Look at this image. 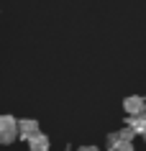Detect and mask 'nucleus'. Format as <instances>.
Masks as SVG:
<instances>
[{
  "label": "nucleus",
  "mask_w": 146,
  "mask_h": 151,
  "mask_svg": "<svg viewBox=\"0 0 146 151\" xmlns=\"http://www.w3.org/2000/svg\"><path fill=\"white\" fill-rule=\"evenodd\" d=\"M133 138H136V133L131 128H121V131L108 136V151H136Z\"/></svg>",
  "instance_id": "nucleus-1"
},
{
  "label": "nucleus",
  "mask_w": 146,
  "mask_h": 151,
  "mask_svg": "<svg viewBox=\"0 0 146 151\" xmlns=\"http://www.w3.org/2000/svg\"><path fill=\"white\" fill-rule=\"evenodd\" d=\"M18 138V118L0 115V143H13Z\"/></svg>",
  "instance_id": "nucleus-2"
},
{
  "label": "nucleus",
  "mask_w": 146,
  "mask_h": 151,
  "mask_svg": "<svg viewBox=\"0 0 146 151\" xmlns=\"http://www.w3.org/2000/svg\"><path fill=\"white\" fill-rule=\"evenodd\" d=\"M123 110H126V115L146 113V97L144 95H128L126 100H123Z\"/></svg>",
  "instance_id": "nucleus-3"
},
{
  "label": "nucleus",
  "mask_w": 146,
  "mask_h": 151,
  "mask_svg": "<svg viewBox=\"0 0 146 151\" xmlns=\"http://www.w3.org/2000/svg\"><path fill=\"white\" fill-rule=\"evenodd\" d=\"M39 131H41L39 120H33V118H21V120H18V138L28 141V138H31V136H36Z\"/></svg>",
  "instance_id": "nucleus-4"
},
{
  "label": "nucleus",
  "mask_w": 146,
  "mask_h": 151,
  "mask_svg": "<svg viewBox=\"0 0 146 151\" xmlns=\"http://www.w3.org/2000/svg\"><path fill=\"white\" fill-rule=\"evenodd\" d=\"M126 128H131L136 136H146V113H138V115H126Z\"/></svg>",
  "instance_id": "nucleus-5"
},
{
  "label": "nucleus",
  "mask_w": 146,
  "mask_h": 151,
  "mask_svg": "<svg viewBox=\"0 0 146 151\" xmlns=\"http://www.w3.org/2000/svg\"><path fill=\"white\" fill-rule=\"evenodd\" d=\"M28 151H49L51 149V141H49V136L46 133H36V136H31V138H28Z\"/></svg>",
  "instance_id": "nucleus-6"
},
{
  "label": "nucleus",
  "mask_w": 146,
  "mask_h": 151,
  "mask_svg": "<svg viewBox=\"0 0 146 151\" xmlns=\"http://www.w3.org/2000/svg\"><path fill=\"white\" fill-rule=\"evenodd\" d=\"M77 151H100L97 146H82V149H77Z\"/></svg>",
  "instance_id": "nucleus-7"
}]
</instances>
